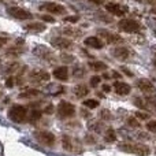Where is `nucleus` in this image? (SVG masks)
Masks as SVG:
<instances>
[{
	"mask_svg": "<svg viewBox=\"0 0 156 156\" xmlns=\"http://www.w3.org/2000/svg\"><path fill=\"white\" fill-rule=\"evenodd\" d=\"M118 29L122 30V32L126 33H137L143 29L140 22H137L136 19L132 18H123L118 22Z\"/></svg>",
	"mask_w": 156,
	"mask_h": 156,
	"instance_id": "obj_3",
	"label": "nucleus"
},
{
	"mask_svg": "<svg viewBox=\"0 0 156 156\" xmlns=\"http://www.w3.org/2000/svg\"><path fill=\"white\" fill-rule=\"evenodd\" d=\"M137 86L144 94H148V96H154L156 94V86L147 78H141L137 81Z\"/></svg>",
	"mask_w": 156,
	"mask_h": 156,
	"instance_id": "obj_9",
	"label": "nucleus"
},
{
	"mask_svg": "<svg viewBox=\"0 0 156 156\" xmlns=\"http://www.w3.org/2000/svg\"><path fill=\"white\" fill-rule=\"evenodd\" d=\"M49 78H51L49 73L47 70H43V69H34L29 73V81L33 83H38V85L48 82Z\"/></svg>",
	"mask_w": 156,
	"mask_h": 156,
	"instance_id": "obj_4",
	"label": "nucleus"
},
{
	"mask_svg": "<svg viewBox=\"0 0 156 156\" xmlns=\"http://www.w3.org/2000/svg\"><path fill=\"white\" fill-rule=\"evenodd\" d=\"M148 104L156 110V99H152V97H149V99H148Z\"/></svg>",
	"mask_w": 156,
	"mask_h": 156,
	"instance_id": "obj_41",
	"label": "nucleus"
},
{
	"mask_svg": "<svg viewBox=\"0 0 156 156\" xmlns=\"http://www.w3.org/2000/svg\"><path fill=\"white\" fill-rule=\"evenodd\" d=\"M147 130L156 134V119H154V121H149L148 123H147Z\"/></svg>",
	"mask_w": 156,
	"mask_h": 156,
	"instance_id": "obj_27",
	"label": "nucleus"
},
{
	"mask_svg": "<svg viewBox=\"0 0 156 156\" xmlns=\"http://www.w3.org/2000/svg\"><path fill=\"white\" fill-rule=\"evenodd\" d=\"M60 58H62L63 60H66V63H70L71 60H74L73 55H60Z\"/></svg>",
	"mask_w": 156,
	"mask_h": 156,
	"instance_id": "obj_37",
	"label": "nucleus"
},
{
	"mask_svg": "<svg viewBox=\"0 0 156 156\" xmlns=\"http://www.w3.org/2000/svg\"><path fill=\"white\" fill-rule=\"evenodd\" d=\"M83 105H85L86 108H89V110H93V108H97L99 107V101L94 99H88L83 101Z\"/></svg>",
	"mask_w": 156,
	"mask_h": 156,
	"instance_id": "obj_26",
	"label": "nucleus"
},
{
	"mask_svg": "<svg viewBox=\"0 0 156 156\" xmlns=\"http://www.w3.org/2000/svg\"><path fill=\"white\" fill-rule=\"evenodd\" d=\"M85 45L90 47V48H94V49H101L104 47V41L101 40L100 37H96V36H90V37H86L83 40Z\"/></svg>",
	"mask_w": 156,
	"mask_h": 156,
	"instance_id": "obj_16",
	"label": "nucleus"
},
{
	"mask_svg": "<svg viewBox=\"0 0 156 156\" xmlns=\"http://www.w3.org/2000/svg\"><path fill=\"white\" fill-rule=\"evenodd\" d=\"M136 118H138V119H148L149 116H148V114H147V112H141V111H137V112H136Z\"/></svg>",
	"mask_w": 156,
	"mask_h": 156,
	"instance_id": "obj_34",
	"label": "nucleus"
},
{
	"mask_svg": "<svg viewBox=\"0 0 156 156\" xmlns=\"http://www.w3.org/2000/svg\"><path fill=\"white\" fill-rule=\"evenodd\" d=\"M88 65L93 71H104L107 69V65L104 62H100V60H92Z\"/></svg>",
	"mask_w": 156,
	"mask_h": 156,
	"instance_id": "obj_21",
	"label": "nucleus"
},
{
	"mask_svg": "<svg viewBox=\"0 0 156 156\" xmlns=\"http://www.w3.org/2000/svg\"><path fill=\"white\" fill-rule=\"evenodd\" d=\"M34 137L38 143L45 147H54L55 141H56L54 133L48 132V130H38V132H34Z\"/></svg>",
	"mask_w": 156,
	"mask_h": 156,
	"instance_id": "obj_5",
	"label": "nucleus"
},
{
	"mask_svg": "<svg viewBox=\"0 0 156 156\" xmlns=\"http://www.w3.org/2000/svg\"><path fill=\"white\" fill-rule=\"evenodd\" d=\"M152 12H154V14H155V15H156V7L154 8V10H152Z\"/></svg>",
	"mask_w": 156,
	"mask_h": 156,
	"instance_id": "obj_48",
	"label": "nucleus"
},
{
	"mask_svg": "<svg viewBox=\"0 0 156 156\" xmlns=\"http://www.w3.org/2000/svg\"><path fill=\"white\" fill-rule=\"evenodd\" d=\"M99 34L105 40V43L108 44H122L123 43V38L121 37L119 34H115V33H110L107 30H99Z\"/></svg>",
	"mask_w": 156,
	"mask_h": 156,
	"instance_id": "obj_12",
	"label": "nucleus"
},
{
	"mask_svg": "<svg viewBox=\"0 0 156 156\" xmlns=\"http://www.w3.org/2000/svg\"><path fill=\"white\" fill-rule=\"evenodd\" d=\"M26 30H32V32H44L45 30V25L41 23V22H32V23H27L25 26Z\"/></svg>",
	"mask_w": 156,
	"mask_h": 156,
	"instance_id": "obj_20",
	"label": "nucleus"
},
{
	"mask_svg": "<svg viewBox=\"0 0 156 156\" xmlns=\"http://www.w3.org/2000/svg\"><path fill=\"white\" fill-rule=\"evenodd\" d=\"M112 77H114V78H121V74H118V73H116V71H114Z\"/></svg>",
	"mask_w": 156,
	"mask_h": 156,
	"instance_id": "obj_44",
	"label": "nucleus"
},
{
	"mask_svg": "<svg viewBox=\"0 0 156 156\" xmlns=\"http://www.w3.org/2000/svg\"><path fill=\"white\" fill-rule=\"evenodd\" d=\"M41 8L45 11H48L49 14H65L66 12V8L63 7L62 4H58V3H54V2H45L41 4Z\"/></svg>",
	"mask_w": 156,
	"mask_h": 156,
	"instance_id": "obj_11",
	"label": "nucleus"
},
{
	"mask_svg": "<svg viewBox=\"0 0 156 156\" xmlns=\"http://www.w3.org/2000/svg\"><path fill=\"white\" fill-rule=\"evenodd\" d=\"M34 54L37 55L40 59H43L44 62H47V63H51V65H52V63L56 62V56L54 55V52H52L49 48L44 47V45L36 47V48H34Z\"/></svg>",
	"mask_w": 156,
	"mask_h": 156,
	"instance_id": "obj_7",
	"label": "nucleus"
},
{
	"mask_svg": "<svg viewBox=\"0 0 156 156\" xmlns=\"http://www.w3.org/2000/svg\"><path fill=\"white\" fill-rule=\"evenodd\" d=\"M54 77L59 81H67L69 80V69L66 66H60L54 70Z\"/></svg>",
	"mask_w": 156,
	"mask_h": 156,
	"instance_id": "obj_18",
	"label": "nucleus"
},
{
	"mask_svg": "<svg viewBox=\"0 0 156 156\" xmlns=\"http://www.w3.org/2000/svg\"><path fill=\"white\" fill-rule=\"evenodd\" d=\"M104 7L108 12H111L112 15H116V16H123L125 14L129 11L127 5L119 4V3H108V4H105Z\"/></svg>",
	"mask_w": 156,
	"mask_h": 156,
	"instance_id": "obj_10",
	"label": "nucleus"
},
{
	"mask_svg": "<svg viewBox=\"0 0 156 156\" xmlns=\"http://www.w3.org/2000/svg\"><path fill=\"white\" fill-rule=\"evenodd\" d=\"M7 41H8V38L7 37H4V36H0V49L3 48V47L7 44Z\"/></svg>",
	"mask_w": 156,
	"mask_h": 156,
	"instance_id": "obj_40",
	"label": "nucleus"
},
{
	"mask_svg": "<svg viewBox=\"0 0 156 156\" xmlns=\"http://www.w3.org/2000/svg\"><path fill=\"white\" fill-rule=\"evenodd\" d=\"M65 33L66 34H69V36H71V37H78V36L81 34V32H76V30H69V27H66L65 29Z\"/></svg>",
	"mask_w": 156,
	"mask_h": 156,
	"instance_id": "obj_31",
	"label": "nucleus"
},
{
	"mask_svg": "<svg viewBox=\"0 0 156 156\" xmlns=\"http://www.w3.org/2000/svg\"><path fill=\"white\" fill-rule=\"evenodd\" d=\"M40 94V90L38 89H27V90L22 92L21 94H19V97H22V99H32V97H36Z\"/></svg>",
	"mask_w": 156,
	"mask_h": 156,
	"instance_id": "obj_23",
	"label": "nucleus"
},
{
	"mask_svg": "<svg viewBox=\"0 0 156 156\" xmlns=\"http://www.w3.org/2000/svg\"><path fill=\"white\" fill-rule=\"evenodd\" d=\"M155 65H156V59H155Z\"/></svg>",
	"mask_w": 156,
	"mask_h": 156,
	"instance_id": "obj_49",
	"label": "nucleus"
},
{
	"mask_svg": "<svg viewBox=\"0 0 156 156\" xmlns=\"http://www.w3.org/2000/svg\"><path fill=\"white\" fill-rule=\"evenodd\" d=\"M40 18L43 19L44 22H49V23H54V22H55V18H52L51 15H41Z\"/></svg>",
	"mask_w": 156,
	"mask_h": 156,
	"instance_id": "obj_35",
	"label": "nucleus"
},
{
	"mask_svg": "<svg viewBox=\"0 0 156 156\" xmlns=\"http://www.w3.org/2000/svg\"><path fill=\"white\" fill-rule=\"evenodd\" d=\"M100 116H101L103 119H105V121H108V119H111V114H110V111H108V110L101 111V112H100Z\"/></svg>",
	"mask_w": 156,
	"mask_h": 156,
	"instance_id": "obj_33",
	"label": "nucleus"
},
{
	"mask_svg": "<svg viewBox=\"0 0 156 156\" xmlns=\"http://www.w3.org/2000/svg\"><path fill=\"white\" fill-rule=\"evenodd\" d=\"M41 115H43V112H41L40 110H33L32 112L27 115V122H29V123H36V122L40 121Z\"/></svg>",
	"mask_w": 156,
	"mask_h": 156,
	"instance_id": "obj_22",
	"label": "nucleus"
},
{
	"mask_svg": "<svg viewBox=\"0 0 156 156\" xmlns=\"http://www.w3.org/2000/svg\"><path fill=\"white\" fill-rule=\"evenodd\" d=\"M76 114V105L69 101H60L58 105V116L60 119H67L74 116Z\"/></svg>",
	"mask_w": 156,
	"mask_h": 156,
	"instance_id": "obj_6",
	"label": "nucleus"
},
{
	"mask_svg": "<svg viewBox=\"0 0 156 156\" xmlns=\"http://www.w3.org/2000/svg\"><path fill=\"white\" fill-rule=\"evenodd\" d=\"M111 90V86L107 85V83H103V92H110Z\"/></svg>",
	"mask_w": 156,
	"mask_h": 156,
	"instance_id": "obj_42",
	"label": "nucleus"
},
{
	"mask_svg": "<svg viewBox=\"0 0 156 156\" xmlns=\"http://www.w3.org/2000/svg\"><path fill=\"white\" fill-rule=\"evenodd\" d=\"M140 2H144V3H151V4H156V0H140Z\"/></svg>",
	"mask_w": 156,
	"mask_h": 156,
	"instance_id": "obj_43",
	"label": "nucleus"
},
{
	"mask_svg": "<svg viewBox=\"0 0 156 156\" xmlns=\"http://www.w3.org/2000/svg\"><path fill=\"white\" fill-rule=\"evenodd\" d=\"M103 78H105V80H107V78H110V76H108V74H103Z\"/></svg>",
	"mask_w": 156,
	"mask_h": 156,
	"instance_id": "obj_47",
	"label": "nucleus"
},
{
	"mask_svg": "<svg viewBox=\"0 0 156 156\" xmlns=\"http://www.w3.org/2000/svg\"><path fill=\"white\" fill-rule=\"evenodd\" d=\"M88 93H89V88L86 85H83V83H78L76 88H74V94H76L77 99H82Z\"/></svg>",
	"mask_w": 156,
	"mask_h": 156,
	"instance_id": "obj_19",
	"label": "nucleus"
},
{
	"mask_svg": "<svg viewBox=\"0 0 156 156\" xmlns=\"http://www.w3.org/2000/svg\"><path fill=\"white\" fill-rule=\"evenodd\" d=\"M127 125H129L130 127H140V122L137 121L136 116H132V118L127 119Z\"/></svg>",
	"mask_w": 156,
	"mask_h": 156,
	"instance_id": "obj_29",
	"label": "nucleus"
},
{
	"mask_svg": "<svg viewBox=\"0 0 156 156\" xmlns=\"http://www.w3.org/2000/svg\"><path fill=\"white\" fill-rule=\"evenodd\" d=\"M2 96H3V86L0 85V97H2Z\"/></svg>",
	"mask_w": 156,
	"mask_h": 156,
	"instance_id": "obj_46",
	"label": "nucleus"
},
{
	"mask_svg": "<svg viewBox=\"0 0 156 156\" xmlns=\"http://www.w3.org/2000/svg\"><path fill=\"white\" fill-rule=\"evenodd\" d=\"M100 81H101V78L99 76H93V77H90V80H89V83H90V86L96 88V86L100 83Z\"/></svg>",
	"mask_w": 156,
	"mask_h": 156,
	"instance_id": "obj_30",
	"label": "nucleus"
},
{
	"mask_svg": "<svg viewBox=\"0 0 156 156\" xmlns=\"http://www.w3.org/2000/svg\"><path fill=\"white\" fill-rule=\"evenodd\" d=\"M121 70L123 71V74H126L127 77H134V74H133L132 71H130V70H129V69H127V67H125V66H122V67H121Z\"/></svg>",
	"mask_w": 156,
	"mask_h": 156,
	"instance_id": "obj_38",
	"label": "nucleus"
},
{
	"mask_svg": "<svg viewBox=\"0 0 156 156\" xmlns=\"http://www.w3.org/2000/svg\"><path fill=\"white\" fill-rule=\"evenodd\" d=\"M118 148L127 154H133L137 156H148L151 154V149L148 145L144 144H136V143H122L118 145Z\"/></svg>",
	"mask_w": 156,
	"mask_h": 156,
	"instance_id": "obj_1",
	"label": "nucleus"
},
{
	"mask_svg": "<svg viewBox=\"0 0 156 156\" xmlns=\"http://www.w3.org/2000/svg\"><path fill=\"white\" fill-rule=\"evenodd\" d=\"M44 112H45V114H52V112H54V104H51V103H49V104L45 107Z\"/></svg>",
	"mask_w": 156,
	"mask_h": 156,
	"instance_id": "obj_39",
	"label": "nucleus"
},
{
	"mask_svg": "<svg viewBox=\"0 0 156 156\" xmlns=\"http://www.w3.org/2000/svg\"><path fill=\"white\" fill-rule=\"evenodd\" d=\"M7 12H8V15H11L12 18H15V19H19V21L30 19L33 16L30 11L25 10V8H21V7H8Z\"/></svg>",
	"mask_w": 156,
	"mask_h": 156,
	"instance_id": "obj_8",
	"label": "nucleus"
},
{
	"mask_svg": "<svg viewBox=\"0 0 156 156\" xmlns=\"http://www.w3.org/2000/svg\"><path fill=\"white\" fill-rule=\"evenodd\" d=\"M23 49H25V41L23 38H19L11 48H8L7 55L8 56H19V55L23 54Z\"/></svg>",
	"mask_w": 156,
	"mask_h": 156,
	"instance_id": "obj_14",
	"label": "nucleus"
},
{
	"mask_svg": "<svg viewBox=\"0 0 156 156\" xmlns=\"http://www.w3.org/2000/svg\"><path fill=\"white\" fill-rule=\"evenodd\" d=\"M4 85H5V88H12V86L15 85V78H14V76H8L5 78Z\"/></svg>",
	"mask_w": 156,
	"mask_h": 156,
	"instance_id": "obj_28",
	"label": "nucleus"
},
{
	"mask_svg": "<svg viewBox=\"0 0 156 156\" xmlns=\"http://www.w3.org/2000/svg\"><path fill=\"white\" fill-rule=\"evenodd\" d=\"M111 55L119 60H126L130 56V49L126 48V47H115L111 51Z\"/></svg>",
	"mask_w": 156,
	"mask_h": 156,
	"instance_id": "obj_15",
	"label": "nucleus"
},
{
	"mask_svg": "<svg viewBox=\"0 0 156 156\" xmlns=\"http://www.w3.org/2000/svg\"><path fill=\"white\" fill-rule=\"evenodd\" d=\"M90 2H93L94 4H101V0H90Z\"/></svg>",
	"mask_w": 156,
	"mask_h": 156,
	"instance_id": "obj_45",
	"label": "nucleus"
},
{
	"mask_svg": "<svg viewBox=\"0 0 156 156\" xmlns=\"http://www.w3.org/2000/svg\"><path fill=\"white\" fill-rule=\"evenodd\" d=\"M8 118L15 123H23L27 121V108L21 104L12 105L8 110Z\"/></svg>",
	"mask_w": 156,
	"mask_h": 156,
	"instance_id": "obj_2",
	"label": "nucleus"
},
{
	"mask_svg": "<svg viewBox=\"0 0 156 156\" xmlns=\"http://www.w3.org/2000/svg\"><path fill=\"white\" fill-rule=\"evenodd\" d=\"M114 90H115L116 94H121V96H125V94H129L132 88H130L129 83L123 82V81H116L114 83Z\"/></svg>",
	"mask_w": 156,
	"mask_h": 156,
	"instance_id": "obj_17",
	"label": "nucleus"
},
{
	"mask_svg": "<svg viewBox=\"0 0 156 156\" xmlns=\"http://www.w3.org/2000/svg\"><path fill=\"white\" fill-rule=\"evenodd\" d=\"M62 145L66 151H71V149H73V141H71V137H69V136H63L62 137Z\"/></svg>",
	"mask_w": 156,
	"mask_h": 156,
	"instance_id": "obj_25",
	"label": "nucleus"
},
{
	"mask_svg": "<svg viewBox=\"0 0 156 156\" xmlns=\"http://www.w3.org/2000/svg\"><path fill=\"white\" fill-rule=\"evenodd\" d=\"M104 140L107 141V143H114V141L116 140V134H115V130L114 129H107V132H105L104 134Z\"/></svg>",
	"mask_w": 156,
	"mask_h": 156,
	"instance_id": "obj_24",
	"label": "nucleus"
},
{
	"mask_svg": "<svg viewBox=\"0 0 156 156\" xmlns=\"http://www.w3.org/2000/svg\"><path fill=\"white\" fill-rule=\"evenodd\" d=\"M65 21H66V22H70V23H76V22L80 21V16H77V15L66 16V18H65Z\"/></svg>",
	"mask_w": 156,
	"mask_h": 156,
	"instance_id": "obj_32",
	"label": "nucleus"
},
{
	"mask_svg": "<svg viewBox=\"0 0 156 156\" xmlns=\"http://www.w3.org/2000/svg\"><path fill=\"white\" fill-rule=\"evenodd\" d=\"M74 77H77V78H80V77H83L85 76V70H83V69H76V70H74Z\"/></svg>",
	"mask_w": 156,
	"mask_h": 156,
	"instance_id": "obj_36",
	"label": "nucleus"
},
{
	"mask_svg": "<svg viewBox=\"0 0 156 156\" xmlns=\"http://www.w3.org/2000/svg\"><path fill=\"white\" fill-rule=\"evenodd\" d=\"M51 44L56 49H69L73 47V41L66 37H54L51 40Z\"/></svg>",
	"mask_w": 156,
	"mask_h": 156,
	"instance_id": "obj_13",
	"label": "nucleus"
}]
</instances>
